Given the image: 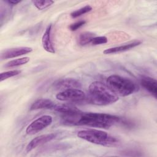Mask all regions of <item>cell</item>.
Segmentation results:
<instances>
[{
  "label": "cell",
  "instance_id": "1",
  "mask_svg": "<svg viewBox=\"0 0 157 157\" xmlns=\"http://www.w3.org/2000/svg\"><path fill=\"white\" fill-rule=\"evenodd\" d=\"M122 120L116 115L94 112H80L73 115H63L62 123L65 125L87 126L108 129L120 123Z\"/></svg>",
  "mask_w": 157,
  "mask_h": 157
},
{
  "label": "cell",
  "instance_id": "2",
  "mask_svg": "<svg viewBox=\"0 0 157 157\" xmlns=\"http://www.w3.org/2000/svg\"><path fill=\"white\" fill-rule=\"evenodd\" d=\"M89 94L86 101L98 105H106L117 102L118 96L107 85L95 81L92 82L88 88Z\"/></svg>",
  "mask_w": 157,
  "mask_h": 157
},
{
  "label": "cell",
  "instance_id": "3",
  "mask_svg": "<svg viewBox=\"0 0 157 157\" xmlns=\"http://www.w3.org/2000/svg\"><path fill=\"white\" fill-rule=\"evenodd\" d=\"M78 137L90 143L105 147H112L118 145V140L105 131L88 129L80 130L77 132Z\"/></svg>",
  "mask_w": 157,
  "mask_h": 157
},
{
  "label": "cell",
  "instance_id": "4",
  "mask_svg": "<svg viewBox=\"0 0 157 157\" xmlns=\"http://www.w3.org/2000/svg\"><path fill=\"white\" fill-rule=\"evenodd\" d=\"M107 85L116 94L123 97L134 93L137 89L133 81L118 75H110L107 79Z\"/></svg>",
  "mask_w": 157,
  "mask_h": 157
},
{
  "label": "cell",
  "instance_id": "5",
  "mask_svg": "<svg viewBox=\"0 0 157 157\" xmlns=\"http://www.w3.org/2000/svg\"><path fill=\"white\" fill-rule=\"evenodd\" d=\"M56 98L61 101L80 103L86 101L87 98L85 93L80 89H68L57 93Z\"/></svg>",
  "mask_w": 157,
  "mask_h": 157
},
{
  "label": "cell",
  "instance_id": "6",
  "mask_svg": "<svg viewBox=\"0 0 157 157\" xmlns=\"http://www.w3.org/2000/svg\"><path fill=\"white\" fill-rule=\"evenodd\" d=\"M53 121L50 115H42L33 121L26 128V132L29 135L35 134L50 126Z\"/></svg>",
  "mask_w": 157,
  "mask_h": 157
},
{
  "label": "cell",
  "instance_id": "7",
  "mask_svg": "<svg viewBox=\"0 0 157 157\" xmlns=\"http://www.w3.org/2000/svg\"><path fill=\"white\" fill-rule=\"evenodd\" d=\"M53 87L61 91L68 89H80L82 87V83L75 78H67L56 81L53 83Z\"/></svg>",
  "mask_w": 157,
  "mask_h": 157
},
{
  "label": "cell",
  "instance_id": "8",
  "mask_svg": "<svg viewBox=\"0 0 157 157\" xmlns=\"http://www.w3.org/2000/svg\"><path fill=\"white\" fill-rule=\"evenodd\" d=\"M56 137V133H50L46 134H42L33 139L27 145L26 147V151L29 152L35 148L41 145H43L47 142H48Z\"/></svg>",
  "mask_w": 157,
  "mask_h": 157
},
{
  "label": "cell",
  "instance_id": "9",
  "mask_svg": "<svg viewBox=\"0 0 157 157\" xmlns=\"http://www.w3.org/2000/svg\"><path fill=\"white\" fill-rule=\"evenodd\" d=\"M32 51L33 48L29 47L12 48L3 51L1 55V58L2 59L13 58L25 54H28L29 53H31Z\"/></svg>",
  "mask_w": 157,
  "mask_h": 157
},
{
  "label": "cell",
  "instance_id": "10",
  "mask_svg": "<svg viewBox=\"0 0 157 157\" xmlns=\"http://www.w3.org/2000/svg\"><path fill=\"white\" fill-rule=\"evenodd\" d=\"M52 25L50 24L45 29L42 37V45L43 48L47 52L55 53V47L52 39Z\"/></svg>",
  "mask_w": 157,
  "mask_h": 157
},
{
  "label": "cell",
  "instance_id": "11",
  "mask_svg": "<svg viewBox=\"0 0 157 157\" xmlns=\"http://www.w3.org/2000/svg\"><path fill=\"white\" fill-rule=\"evenodd\" d=\"M140 83L145 90L155 98H157V82L156 79L148 76H142Z\"/></svg>",
  "mask_w": 157,
  "mask_h": 157
},
{
  "label": "cell",
  "instance_id": "12",
  "mask_svg": "<svg viewBox=\"0 0 157 157\" xmlns=\"http://www.w3.org/2000/svg\"><path fill=\"white\" fill-rule=\"evenodd\" d=\"M141 43H142L141 41L136 40L120 46L107 48L105 50H104L103 53L105 55H108V54H115V53H118L120 52H123L129 50L131 48H133L134 47L140 45Z\"/></svg>",
  "mask_w": 157,
  "mask_h": 157
},
{
  "label": "cell",
  "instance_id": "13",
  "mask_svg": "<svg viewBox=\"0 0 157 157\" xmlns=\"http://www.w3.org/2000/svg\"><path fill=\"white\" fill-rule=\"evenodd\" d=\"M53 110L61 113L63 115H73L81 112L75 106L69 104H55Z\"/></svg>",
  "mask_w": 157,
  "mask_h": 157
},
{
  "label": "cell",
  "instance_id": "14",
  "mask_svg": "<svg viewBox=\"0 0 157 157\" xmlns=\"http://www.w3.org/2000/svg\"><path fill=\"white\" fill-rule=\"evenodd\" d=\"M55 104L48 99H39L34 102L30 107L31 110L39 109H53Z\"/></svg>",
  "mask_w": 157,
  "mask_h": 157
},
{
  "label": "cell",
  "instance_id": "15",
  "mask_svg": "<svg viewBox=\"0 0 157 157\" xmlns=\"http://www.w3.org/2000/svg\"><path fill=\"white\" fill-rule=\"evenodd\" d=\"M94 37H95V34L93 33L88 32V31L83 32L81 33L78 36V44L82 46L91 44V42Z\"/></svg>",
  "mask_w": 157,
  "mask_h": 157
},
{
  "label": "cell",
  "instance_id": "16",
  "mask_svg": "<svg viewBox=\"0 0 157 157\" xmlns=\"http://www.w3.org/2000/svg\"><path fill=\"white\" fill-rule=\"evenodd\" d=\"M30 58L29 57H23L20 58H18L16 59L11 60L9 62H7L5 65V67H17L19 66H21L23 64H26L29 62Z\"/></svg>",
  "mask_w": 157,
  "mask_h": 157
},
{
  "label": "cell",
  "instance_id": "17",
  "mask_svg": "<svg viewBox=\"0 0 157 157\" xmlns=\"http://www.w3.org/2000/svg\"><path fill=\"white\" fill-rule=\"evenodd\" d=\"M32 2L37 9L44 10L52 5L54 3V1L52 0H37L32 1Z\"/></svg>",
  "mask_w": 157,
  "mask_h": 157
},
{
  "label": "cell",
  "instance_id": "18",
  "mask_svg": "<svg viewBox=\"0 0 157 157\" xmlns=\"http://www.w3.org/2000/svg\"><path fill=\"white\" fill-rule=\"evenodd\" d=\"M92 10V7L90 5H86L79 9H77L74 12H72L71 13V17L73 18H77L85 13H86L89 12H90Z\"/></svg>",
  "mask_w": 157,
  "mask_h": 157
},
{
  "label": "cell",
  "instance_id": "19",
  "mask_svg": "<svg viewBox=\"0 0 157 157\" xmlns=\"http://www.w3.org/2000/svg\"><path fill=\"white\" fill-rule=\"evenodd\" d=\"M20 72L21 71L19 70H11L1 72L0 74V81L2 82L3 80H5L9 78L17 75L20 74Z\"/></svg>",
  "mask_w": 157,
  "mask_h": 157
},
{
  "label": "cell",
  "instance_id": "20",
  "mask_svg": "<svg viewBox=\"0 0 157 157\" xmlns=\"http://www.w3.org/2000/svg\"><path fill=\"white\" fill-rule=\"evenodd\" d=\"M108 41L107 38L105 36H97L94 37L91 42V44L93 45H101L106 44Z\"/></svg>",
  "mask_w": 157,
  "mask_h": 157
},
{
  "label": "cell",
  "instance_id": "21",
  "mask_svg": "<svg viewBox=\"0 0 157 157\" xmlns=\"http://www.w3.org/2000/svg\"><path fill=\"white\" fill-rule=\"evenodd\" d=\"M86 23V21L85 20H80L74 23L71 24L69 26V29L71 31H76L77 29H78V28H80L81 26H82L83 25H84Z\"/></svg>",
  "mask_w": 157,
  "mask_h": 157
},
{
  "label": "cell",
  "instance_id": "22",
  "mask_svg": "<svg viewBox=\"0 0 157 157\" xmlns=\"http://www.w3.org/2000/svg\"><path fill=\"white\" fill-rule=\"evenodd\" d=\"M6 2H7L9 4L11 5H16L18 3H20L21 2V1H17V0H8V1H6Z\"/></svg>",
  "mask_w": 157,
  "mask_h": 157
}]
</instances>
